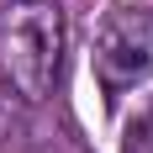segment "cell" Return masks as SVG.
<instances>
[{"instance_id":"cell-2","label":"cell","mask_w":153,"mask_h":153,"mask_svg":"<svg viewBox=\"0 0 153 153\" xmlns=\"http://www.w3.org/2000/svg\"><path fill=\"white\" fill-rule=\"evenodd\" d=\"M95 79L106 100H122L127 90H137L143 79H153V5H127L111 11L95 27Z\"/></svg>"},{"instance_id":"cell-1","label":"cell","mask_w":153,"mask_h":153,"mask_svg":"<svg viewBox=\"0 0 153 153\" xmlns=\"http://www.w3.org/2000/svg\"><path fill=\"white\" fill-rule=\"evenodd\" d=\"M69 21L53 0H16L0 21V74L21 100H48L63 74Z\"/></svg>"},{"instance_id":"cell-3","label":"cell","mask_w":153,"mask_h":153,"mask_svg":"<svg viewBox=\"0 0 153 153\" xmlns=\"http://www.w3.org/2000/svg\"><path fill=\"white\" fill-rule=\"evenodd\" d=\"M143 148H148V153H153V122H148V127H143Z\"/></svg>"}]
</instances>
